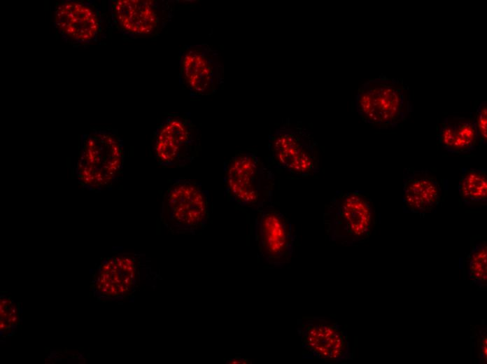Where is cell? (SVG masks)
Segmentation results:
<instances>
[{
    "label": "cell",
    "mask_w": 487,
    "mask_h": 364,
    "mask_svg": "<svg viewBox=\"0 0 487 364\" xmlns=\"http://www.w3.org/2000/svg\"><path fill=\"white\" fill-rule=\"evenodd\" d=\"M124 160L123 141L116 132L96 130L83 134L75 170L78 181L92 191L109 188L122 173Z\"/></svg>",
    "instance_id": "6da1fadb"
},
{
    "label": "cell",
    "mask_w": 487,
    "mask_h": 364,
    "mask_svg": "<svg viewBox=\"0 0 487 364\" xmlns=\"http://www.w3.org/2000/svg\"><path fill=\"white\" fill-rule=\"evenodd\" d=\"M223 170L225 195L229 201L257 211L270 206L274 174L256 154H237L225 162Z\"/></svg>",
    "instance_id": "7a4b0ae2"
},
{
    "label": "cell",
    "mask_w": 487,
    "mask_h": 364,
    "mask_svg": "<svg viewBox=\"0 0 487 364\" xmlns=\"http://www.w3.org/2000/svg\"><path fill=\"white\" fill-rule=\"evenodd\" d=\"M412 106L403 80L382 74L363 83L355 97L356 111L362 120L380 129L395 127L404 121Z\"/></svg>",
    "instance_id": "3957f363"
},
{
    "label": "cell",
    "mask_w": 487,
    "mask_h": 364,
    "mask_svg": "<svg viewBox=\"0 0 487 364\" xmlns=\"http://www.w3.org/2000/svg\"><path fill=\"white\" fill-rule=\"evenodd\" d=\"M373 223L372 203L358 190H337L323 215L326 238L345 246L365 241L371 234Z\"/></svg>",
    "instance_id": "277c9868"
},
{
    "label": "cell",
    "mask_w": 487,
    "mask_h": 364,
    "mask_svg": "<svg viewBox=\"0 0 487 364\" xmlns=\"http://www.w3.org/2000/svg\"><path fill=\"white\" fill-rule=\"evenodd\" d=\"M210 204L209 192L201 183L175 179L163 197L160 218L174 233L194 234L206 225Z\"/></svg>",
    "instance_id": "5b68a950"
},
{
    "label": "cell",
    "mask_w": 487,
    "mask_h": 364,
    "mask_svg": "<svg viewBox=\"0 0 487 364\" xmlns=\"http://www.w3.org/2000/svg\"><path fill=\"white\" fill-rule=\"evenodd\" d=\"M269 162L295 176L319 172L317 144L306 129L285 123L269 134Z\"/></svg>",
    "instance_id": "8992f818"
},
{
    "label": "cell",
    "mask_w": 487,
    "mask_h": 364,
    "mask_svg": "<svg viewBox=\"0 0 487 364\" xmlns=\"http://www.w3.org/2000/svg\"><path fill=\"white\" fill-rule=\"evenodd\" d=\"M174 1L111 0L108 10L115 28L130 38L160 33L172 20Z\"/></svg>",
    "instance_id": "52a82bcc"
},
{
    "label": "cell",
    "mask_w": 487,
    "mask_h": 364,
    "mask_svg": "<svg viewBox=\"0 0 487 364\" xmlns=\"http://www.w3.org/2000/svg\"><path fill=\"white\" fill-rule=\"evenodd\" d=\"M199 149L198 130L188 115L170 114L155 132L154 154L162 167H186Z\"/></svg>",
    "instance_id": "ba28073f"
},
{
    "label": "cell",
    "mask_w": 487,
    "mask_h": 364,
    "mask_svg": "<svg viewBox=\"0 0 487 364\" xmlns=\"http://www.w3.org/2000/svg\"><path fill=\"white\" fill-rule=\"evenodd\" d=\"M179 84L191 97L215 94L224 82L218 53L207 44L185 45L178 54Z\"/></svg>",
    "instance_id": "9c48e42d"
},
{
    "label": "cell",
    "mask_w": 487,
    "mask_h": 364,
    "mask_svg": "<svg viewBox=\"0 0 487 364\" xmlns=\"http://www.w3.org/2000/svg\"><path fill=\"white\" fill-rule=\"evenodd\" d=\"M297 331L305 359L339 363L352 358L347 333L337 322L324 316L303 317Z\"/></svg>",
    "instance_id": "30bf717a"
},
{
    "label": "cell",
    "mask_w": 487,
    "mask_h": 364,
    "mask_svg": "<svg viewBox=\"0 0 487 364\" xmlns=\"http://www.w3.org/2000/svg\"><path fill=\"white\" fill-rule=\"evenodd\" d=\"M255 237L259 253L269 265L282 267L290 262L295 235L290 220L272 205L258 210Z\"/></svg>",
    "instance_id": "8fae6325"
},
{
    "label": "cell",
    "mask_w": 487,
    "mask_h": 364,
    "mask_svg": "<svg viewBox=\"0 0 487 364\" xmlns=\"http://www.w3.org/2000/svg\"><path fill=\"white\" fill-rule=\"evenodd\" d=\"M100 8L92 1L64 0L54 10V26L62 38L75 47L97 41L101 30Z\"/></svg>",
    "instance_id": "7c38bea8"
},
{
    "label": "cell",
    "mask_w": 487,
    "mask_h": 364,
    "mask_svg": "<svg viewBox=\"0 0 487 364\" xmlns=\"http://www.w3.org/2000/svg\"><path fill=\"white\" fill-rule=\"evenodd\" d=\"M442 187L435 176L425 170L411 168L403 171V209L406 212L425 214L440 203Z\"/></svg>",
    "instance_id": "4fadbf2b"
},
{
    "label": "cell",
    "mask_w": 487,
    "mask_h": 364,
    "mask_svg": "<svg viewBox=\"0 0 487 364\" xmlns=\"http://www.w3.org/2000/svg\"><path fill=\"white\" fill-rule=\"evenodd\" d=\"M101 267V283L108 295L123 296L130 293L136 284L139 260L134 255H117L106 260Z\"/></svg>",
    "instance_id": "5bb4252c"
},
{
    "label": "cell",
    "mask_w": 487,
    "mask_h": 364,
    "mask_svg": "<svg viewBox=\"0 0 487 364\" xmlns=\"http://www.w3.org/2000/svg\"><path fill=\"white\" fill-rule=\"evenodd\" d=\"M479 139L474 118H446L437 134L438 142L448 152L466 153L475 149Z\"/></svg>",
    "instance_id": "9a60e30c"
},
{
    "label": "cell",
    "mask_w": 487,
    "mask_h": 364,
    "mask_svg": "<svg viewBox=\"0 0 487 364\" xmlns=\"http://www.w3.org/2000/svg\"><path fill=\"white\" fill-rule=\"evenodd\" d=\"M458 192L466 205H486L487 169L463 168L458 182Z\"/></svg>",
    "instance_id": "2e32d148"
},
{
    "label": "cell",
    "mask_w": 487,
    "mask_h": 364,
    "mask_svg": "<svg viewBox=\"0 0 487 364\" xmlns=\"http://www.w3.org/2000/svg\"><path fill=\"white\" fill-rule=\"evenodd\" d=\"M486 241L477 244L467 256V274L472 282L480 288L487 284Z\"/></svg>",
    "instance_id": "e0dca14e"
},
{
    "label": "cell",
    "mask_w": 487,
    "mask_h": 364,
    "mask_svg": "<svg viewBox=\"0 0 487 364\" xmlns=\"http://www.w3.org/2000/svg\"><path fill=\"white\" fill-rule=\"evenodd\" d=\"M480 144L486 146L487 143V102L483 101L478 106L476 117L474 118Z\"/></svg>",
    "instance_id": "ac0fdd59"
},
{
    "label": "cell",
    "mask_w": 487,
    "mask_h": 364,
    "mask_svg": "<svg viewBox=\"0 0 487 364\" xmlns=\"http://www.w3.org/2000/svg\"><path fill=\"white\" fill-rule=\"evenodd\" d=\"M486 332L485 330L479 331V337L477 339L478 344V355H479V363H486V356H487V344H486Z\"/></svg>",
    "instance_id": "d6986e66"
},
{
    "label": "cell",
    "mask_w": 487,
    "mask_h": 364,
    "mask_svg": "<svg viewBox=\"0 0 487 364\" xmlns=\"http://www.w3.org/2000/svg\"><path fill=\"white\" fill-rule=\"evenodd\" d=\"M227 363H250L248 360L246 358H242L241 357H236L234 358H231L227 362Z\"/></svg>",
    "instance_id": "ffe728a7"
}]
</instances>
